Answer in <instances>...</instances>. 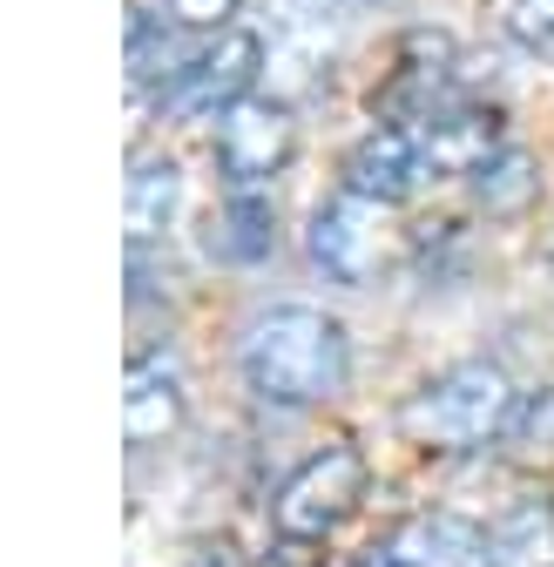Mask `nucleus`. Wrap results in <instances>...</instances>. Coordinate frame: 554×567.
Masks as SVG:
<instances>
[{
	"instance_id": "13",
	"label": "nucleus",
	"mask_w": 554,
	"mask_h": 567,
	"mask_svg": "<svg viewBox=\"0 0 554 567\" xmlns=\"http://www.w3.org/2000/svg\"><path fill=\"white\" fill-rule=\"evenodd\" d=\"M480 560H488V567H554V501H547V493L514 501V507L488 527Z\"/></svg>"
},
{
	"instance_id": "15",
	"label": "nucleus",
	"mask_w": 554,
	"mask_h": 567,
	"mask_svg": "<svg viewBox=\"0 0 554 567\" xmlns=\"http://www.w3.org/2000/svg\"><path fill=\"white\" fill-rule=\"evenodd\" d=\"M473 183V203H480V217H521V209L541 196V169H534V156L527 150H507L480 169V176H466Z\"/></svg>"
},
{
	"instance_id": "12",
	"label": "nucleus",
	"mask_w": 554,
	"mask_h": 567,
	"mask_svg": "<svg viewBox=\"0 0 554 567\" xmlns=\"http://www.w3.org/2000/svg\"><path fill=\"white\" fill-rule=\"evenodd\" d=\"M183 412H189V399H183L176 365H163V359H135V365H129L122 433H129V446H135V453H143V446H163L176 425H183Z\"/></svg>"
},
{
	"instance_id": "21",
	"label": "nucleus",
	"mask_w": 554,
	"mask_h": 567,
	"mask_svg": "<svg viewBox=\"0 0 554 567\" xmlns=\"http://www.w3.org/2000/svg\"><path fill=\"white\" fill-rule=\"evenodd\" d=\"M264 8H270L277 28H298V21H311V14L325 8V0H264Z\"/></svg>"
},
{
	"instance_id": "9",
	"label": "nucleus",
	"mask_w": 554,
	"mask_h": 567,
	"mask_svg": "<svg viewBox=\"0 0 554 567\" xmlns=\"http://www.w3.org/2000/svg\"><path fill=\"white\" fill-rule=\"evenodd\" d=\"M480 547H488V534H473L453 514H412L386 540H372L352 567H488Z\"/></svg>"
},
{
	"instance_id": "18",
	"label": "nucleus",
	"mask_w": 554,
	"mask_h": 567,
	"mask_svg": "<svg viewBox=\"0 0 554 567\" xmlns=\"http://www.w3.org/2000/svg\"><path fill=\"white\" fill-rule=\"evenodd\" d=\"M514 433H521V446H527V453H554V385H547L534 405H521Z\"/></svg>"
},
{
	"instance_id": "16",
	"label": "nucleus",
	"mask_w": 554,
	"mask_h": 567,
	"mask_svg": "<svg viewBox=\"0 0 554 567\" xmlns=\"http://www.w3.org/2000/svg\"><path fill=\"white\" fill-rule=\"evenodd\" d=\"M501 21H507V41H514V48L554 61V0H507Z\"/></svg>"
},
{
	"instance_id": "7",
	"label": "nucleus",
	"mask_w": 554,
	"mask_h": 567,
	"mask_svg": "<svg viewBox=\"0 0 554 567\" xmlns=\"http://www.w3.org/2000/svg\"><path fill=\"white\" fill-rule=\"evenodd\" d=\"M305 250L311 264L345 284V291H366V284L379 277V257H386V230H379V203L338 189L331 203L311 209V230H305Z\"/></svg>"
},
{
	"instance_id": "8",
	"label": "nucleus",
	"mask_w": 554,
	"mask_h": 567,
	"mask_svg": "<svg viewBox=\"0 0 554 567\" xmlns=\"http://www.w3.org/2000/svg\"><path fill=\"white\" fill-rule=\"evenodd\" d=\"M338 176H345V189H352V196H366V203H379V209L406 203L412 189H420V176H427L420 128H399V122L366 128V135L352 142V150H345Z\"/></svg>"
},
{
	"instance_id": "1",
	"label": "nucleus",
	"mask_w": 554,
	"mask_h": 567,
	"mask_svg": "<svg viewBox=\"0 0 554 567\" xmlns=\"http://www.w3.org/2000/svg\"><path fill=\"white\" fill-rule=\"evenodd\" d=\"M237 372L264 405H285V412L325 405L352 379V331L318 305H270L237 338Z\"/></svg>"
},
{
	"instance_id": "20",
	"label": "nucleus",
	"mask_w": 554,
	"mask_h": 567,
	"mask_svg": "<svg viewBox=\"0 0 554 567\" xmlns=\"http://www.w3.org/2000/svg\"><path fill=\"white\" fill-rule=\"evenodd\" d=\"M183 567H244V554H237L230 534H203V540L183 547Z\"/></svg>"
},
{
	"instance_id": "14",
	"label": "nucleus",
	"mask_w": 554,
	"mask_h": 567,
	"mask_svg": "<svg viewBox=\"0 0 554 567\" xmlns=\"http://www.w3.org/2000/svg\"><path fill=\"white\" fill-rule=\"evenodd\" d=\"M176 203H183V169L170 156H135L129 163V196H122V224H129V244L143 250L170 230L176 217Z\"/></svg>"
},
{
	"instance_id": "2",
	"label": "nucleus",
	"mask_w": 554,
	"mask_h": 567,
	"mask_svg": "<svg viewBox=\"0 0 554 567\" xmlns=\"http://www.w3.org/2000/svg\"><path fill=\"white\" fill-rule=\"evenodd\" d=\"M514 419H521V392L507 365L460 359L399 405V433L427 453H473V446H494L501 433H514Z\"/></svg>"
},
{
	"instance_id": "5",
	"label": "nucleus",
	"mask_w": 554,
	"mask_h": 567,
	"mask_svg": "<svg viewBox=\"0 0 554 567\" xmlns=\"http://www.w3.org/2000/svg\"><path fill=\"white\" fill-rule=\"evenodd\" d=\"M298 156V115L291 102H237L217 128V169L230 189H264L270 176H285V163Z\"/></svg>"
},
{
	"instance_id": "17",
	"label": "nucleus",
	"mask_w": 554,
	"mask_h": 567,
	"mask_svg": "<svg viewBox=\"0 0 554 567\" xmlns=\"http://www.w3.org/2000/svg\"><path fill=\"white\" fill-rule=\"evenodd\" d=\"M163 14L183 28V34H230L237 14H244V0H163Z\"/></svg>"
},
{
	"instance_id": "4",
	"label": "nucleus",
	"mask_w": 554,
	"mask_h": 567,
	"mask_svg": "<svg viewBox=\"0 0 554 567\" xmlns=\"http://www.w3.org/2000/svg\"><path fill=\"white\" fill-rule=\"evenodd\" d=\"M257 75H264V41L244 34V28H230V34H217L211 48L189 54V68L156 95V109L176 115V122H224L237 102H250Z\"/></svg>"
},
{
	"instance_id": "11",
	"label": "nucleus",
	"mask_w": 554,
	"mask_h": 567,
	"mask_svg": "<svg viewBox=\"0 0 554 567\" xmlns=\"http://www.w3.org/2000/svg\"><path fill=\"white\" fill-rule=\"evenodd\" d=\"M203 250H211L217 264H264L277 250V203L264 189H230L217 209H211V224H203Z\"/></svg>"
},
{
	"instance_id": "19",
	"label": "nucleus",
	"mask_w": 554,
	"mask_h": 567,
	"mask_svg": "<svg viewBox=\"0 0 554 567\" xmlns=\"http://www.w3.org/2000/svg\"><path fill=\"white\" fill-rule=\"evenodd\" d=\"M325 540H298V534H277L270 547H264V560L257 567H325V554H318Z\"/></svg>"
},
{
	"instance_id": "10",
	"label": "nucleus",
	"mask_w": 554,
	"mask_h": 567,
	"mask_svg": "<svg viewBox=\"0 0 554 567\" xmlns=\"http://www.w3.org/2000/svg\"><path fill=\"white\" fill-rule=\"evenodd\" d=\"M507 150V115L501 109H440L427 128H420V156H427V176H480L494 156Z\"/></svg>"
},
{
	"instance_id": "6",
	"label": "nucleus",
	"mask_w": 554,
	"mask_h": 567,
	"mask_svg": "<svg viewBox=\"0 0 554 567\" xmlns=\"http://www.w3.org/2000/svg\"><path fill=\"white\" fill-rule=\"evenodd\" d=\"M453 75H460V48H453L447 34L412 28V34L399 41L392 75H386L379 95H372V115H379V122H399V128H427V122L447 109Z\"/></svg>"
},
{
	"instance_id": "3",
	"label": "nucleus",
	"mask_w": 554,
	"mask_h": 567,
	"mask_svg": "<svg viewBox=\"0 0 554 567\" xmlns=\"http://www.w3.org/2000/svg\"><path fill=\"white\" fill-rule=\"evenodd\" d=\"M366 486H372V466L352 440H338V446H318L285 486H277V501H270V520L277 534H298V540H331L345 520L359 514L366 501Z\"/></svg>"
},
{
	"instance_id": "22",
	"label": "nucleus",
	"mask_w": 554,
	"mask_h": 567,
	"mask_svg": "<svg viewBox=\"0 0 554 567\" xmlns=\"http://www.w3.org/2000/svg\"><path fill=\"white\" fill-rule=\"evenodd\" d=\"M547 270H554V244H547Z\"/></svg>"
}]
</instances>
